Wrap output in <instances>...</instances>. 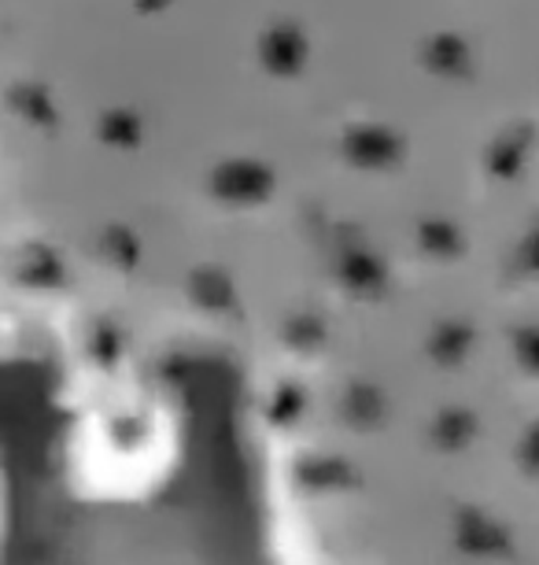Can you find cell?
I'll return each instance as SVG.
<instances>
[{
    "mask_svg": "<svg viewBox=\"0 0 539 565\" xmlns=\"http://www.w3.org/2000/svg\"><path fill=\"white\" fill-rule=\"evenodd\" d=\"M517 359L525 370L539 373V329H521L517 333Z\"/></svg>",
    "mask_w": 539,
    "mask_h": 565,
    "instance_id": "4fadbf2b",
    "label": "cell"
},
{
    "mask_svg": "<svg viewBox=\"0 0 539 565\" xmlns=\"http://www.w3.org/2000/svg\"><path fill=\"white\" fill-rule=\"evenodd\" d=\"M300 392H295L292 385L289 388H281V399L273 403V422H289V418H295L300 414Z\"/></svg>",
    "mask_w": 539,
    "mask_h": 565,
    "instance_id": "5bb4252c",
    "label": "cell"
},
{
    "mask_svg": "<svg viewBox=\"0 0 539 565\" xmlns=\"http://www.w3.org/2000/svg\"><path fill=\"white\" fill-rule=\"evenodd\" d=\"M344 281L358 292H369L385 281V270H380V263L369 259V255H352V259L344 263Z\"/></svg>",
    "mask_w": 539,
    "mask_h": 565,
    "instance_id": "ba28073f",
    "label": "cell"
},
{
    "mask_svg": "<svg viewBox=\"0 0 539 565\" xmlns=\"http://www.w3.org/2000/svg\"><path fill=\"white\" fill-rule=\"evenodd\" d=\"M399 156V141L385 130H355L347 137V159L358 167H388Z\"/></svg>",
    "mask_w": 539,
    "mask_h": 565,
    "instance_id": "3957f363",
    "label": "cell"
},
{
    "mask_svg": "<svg viewBox=\"0 0 539 565\" xmlns=\"http://www.w3.org/2000/svg\"><path fill=\"white\" fill-rule=\"evenodd\" d=\"M521 270L539 274V230L528 233V241H525V248H521Z\"/></svg>",
    "mask_w": 539,
    "mask_h": 565,
    "instance_id": "2e32d148",
    "label": "cell"
},
{
    "mask_svg": "<svg viewBox=\"0 0 539 565\" xmlns=\"http://www.w3.org/2000/svg\"><path fill=\"white\" fill-rule=\"evenodd\" d=\"M462 547L473 551V554L506 551V532L499 525H488V521H481V514H470L466 521H462Z\"/></svg>",
    "mask_w": 539,
    "mask_h": 565,
    "instance_id": "5b68a950",
    "label": "cell"
},
{
    "mask_svg": "<svg viewBox=\"0 0 539 565\" xmlns=\"http://www.w3.org/2000/svg\"><path fill=\"white\" fill-rule=\"evenodd\" d=\"M273 178L259 163H226L215 174V193L229 204H256L270 193Z\"/></svg>",
    "mask_w": 539,
    "mask_h": 565,
    "instance_id": "6da1fadb",
    "label": "cell"
},
{
    "mask_svg": "<svg viewBox=\"0 0 539 565\" xmlns=\"http://www.w3.org/2000/svg\"><path fill=\"white\" fill-rule=\"evenodd\" d=\"M104 137L115 145H133L137 141V119L130 111H111L108 122H104Z\"/></svg>",
    "mask_w": 539,
    "mask_h": 565,
    "instance_id": "7c38bea8",
    "label": "cell"
},
{
    "mask_svg": "<svg viewBox=\"0 0 539 565\" xmlns=\"http://www.w3.org/2000/svg\"><path fill=\"white\" fill-rule=\"evenodd\" d=\"M363 399H366V388H352V396H347V418L352 422H377L380 411H385V403H380L377 392L369 396V403H363Z\"/></svg>",
    "mask_w": 539,
    "mask_h": 565,
    "instance_id": "8fae6325",
    "label": "cell"
},
{
    "mask_svg": "<svg viewBox=\"0 0 539 565\" xmlns=\"http://www.w3.org/2000/svg\"><path fill=\"white\" fill-rule=\"evenodd\" d=\"M144 8H155V4H166V0H141Z\"/></svg>",
    "mask_w": 539,
    "mask_h": 565,
    "instance_id": "e0dca14e",
    "label": "cell"
},
{
    "mask_svg": "<svg viewBox=\"0 0 539 565\" xmlns=\"http://www.w3.org/2000/svg\"><path fill=\"white\" fill-rule=\"evenodd\" d=\"M473 433H477V418L466 411H443V418L436 422V444L440 447H462Z\"/></svg>",
    "mask_w": 539,
    "mask_h": 565,
    "instance_id": "8992f818",
    "label": "cell"
},
{
    "mask_svg": "<svg viewBox=\"0 0 539 565\" xmlns=\"http://www.w3.org/2000/svg\"><path fill=\"white\" fill-rule=\"evenodd\" d=\"M303 38H300V30L295 26H278V30H270L267 41H262V63H267L270 71H278V74H292V71H300L303 67Z\"/></svg>",
    "mask_w": 539,
    "mask_h": 565,
    "instance_id": "7a4b0ae2",
    "label": "cell"
},
{
    "mask_svg": "<svg viewBox=\"0 0 539 565\" xmlns=\"http://www.w3.org/2000/svg\"><path fill=\"white\" fill-rule=\"evenodd\" d=\"M521 462H525L528 473H539V425L525 436V444H521Z\"/></svg>",
    "mask_w": 539,
    "mask_h": 565,
    "instance_id": "9a60e30c",
    "label": "cell"
},
{
    "mask_svg": "<svg viewBox=\"0 0 539 565\" xmlns=\"http://www.w3.org/2000/svg\"><path fill=\"white\" fill-rule=\"evenodd\" d=\"M429 63L436 71L462 67V63H466V45H462V41H454V38H436V41H432V49H429Z\"/></svg>",
    "mask_w": 539,
    "mask_h": 565,
    "instance_id": "9c48e42d",
    "label": "cell"
},
{
    "mask_svg": "<svg viewBox=\"0 0 539 565\" xmlns=\"http://www.w3.org/2000/svg\"><path fill=\"white\" fill-rule=\"evenodd\" d=\"M528 141H532V137H528L525 130L517 137H503V141L492 148V170H495V174L514 178V170L521 167V159L528 152Z\"/></svg>",
    "mask_w": 539,
    "mask_h": 565,
    "instance_id": "52a82bcc",
    "label": "cell"
},
{
    "mask_svg": "<svg viewBox=\"0 0 539 565\" xmlns=\"http://www.w3.org/2000/svg\"><path fill=\"white\" fill-rule=\"evenodd\" d=\"M421 244H425L429 252H436V255H454L462 248L459 233H454L451 226H443V222H425V226H421Z\"/></svg>",
    "mask_w": 539,
    "mask_h": 565,
    "instance_id": "30bf717a",
    "label": "cell"
},
{
    "mask_svg": "<svg viewBox=\"0 0 539 565\" xmlns=\"http://www.w3.org/2000/svg\"><path fill=\"white\" fill-rule=\"evenodd\" d=\"M473 340H477V333L466 322H443L436 329V337H432V355L440 362H462L466 351L473 348Z\"/></svg>",
    "mask_w": 539,
    "mask_h": 565,
    "instance_id": "277c9868",
    "label": "cell"
}]
</instances>
